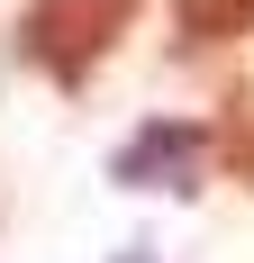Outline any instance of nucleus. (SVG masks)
Wrapping results in <instances>:
<instances>
[{
	"instance_id": "f257e3e1",
	"label": "nucleus",
	"mask_w": 254,
	"mask_h": 263,
	"mask_svg": "<svg viewBox=\"0 0 254 263\" xmlns=\"http://www.w3.org/2000/svg\"><path fill=\"white\" fill-rule=\"evenodd\" d=\"M136 9H146V0H27V18H19V54H27L46 82L82 91V82L109 64V46L127 36V18H136Z\"/></svg>"
},
{
	"instance_id": "f03ea898",
	"label": "nucleus",
	"mask_w": 254,
	"mask_h": 263,
	"mask_svg": "<svg viewBox=\"0 0 254 263\" xmlns=\"http://www.w3.org/2000/svg\"><path fill=\"white\" fill-rule=\"evenodd\" d=\"M200 155H209V127H182V118L173 127H136V145L118 155V182L146 191V173H164L154 191H191L200 182Z\"/></svg>"
},
{
	"instance_id": "7ed1b4c3",
	"label": "nucleus",
	"mask_w": 254,
	"mask_h": 263,
	"mask_svg": "<svg viewBox=\"0 0 254 263\" xmlns=\"http://www.w3.org/2000/svg\"><path fill=\"white\" fill-rule=\"evenodd\" d=\"M173 36L191 54L227 46V36H254V0H173Z\"/></svg>"
},
{
	"instance_id": "20e7f679",
	"label": "nucleus",
	"mask_w": 254,
	"mask_h": 263,
	"mask_svg": "<svg viewBox=\"0 0 254 263\" xmlns=\"http://www.w3.org/2000/svg\"><path fill=\"white\" fill-rule=\"evenodd\" d=\"M218 155L236 163V182H254V91L227 100V118H218Z\"/></svg>"
}]
</instances>
